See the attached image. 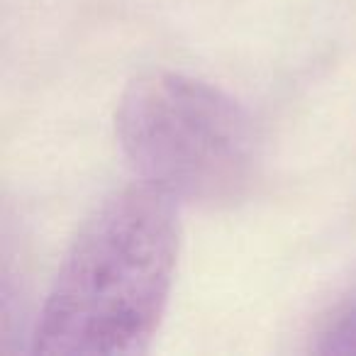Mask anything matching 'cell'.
<instances>
[{
  "mask_svg": "<svg viewBox=\"0 0 356 356\" xmlns=\"http://www.w3.org/2000/svg\"><path fill=\"white\" fill-rule=\"evenodd\" d=\"M320 351H334V354H356V310L341 317L334 327L325 334V344Z\"/></svg>",
  "mask_w": 356,
  "mask_h": 356,
  "instance_id": "3957f363",
  "label": "cell"
},
{
  "mask_svg": "<svg viewBox=\"0 0 356 356\" xmlns=\"http://www.w3.org/2000/svg\"><path fill=\"white\" fill-rule=\"evenodd\" d=\"M166 193L134 184L93 210L66 252L32 334L42 356L144 354L178 264V215Z\"/></svg>",
  "mask_w": 356,
  "mask_h": 356,
  "instance_id": "6da1fadb",
  "label": "cell"
},
{
  "mask_svg": "<svg viewBox=\"0 0 356 356\" xmlns=\"http://www.w3.org/2000/svg\"><path fill=\"white\" fill-rule=\"evenodd\" d=\"M124 159L173 203L220 208L254 181L257 137L237 100L205 81L152 71L124 88L115 113Z\"/></svg>",
  "mask_w": 356,
  "mask_h": 356,
  "instance_id": "7a4b0ae2",
  "label": "cell"
}]
</instances>
